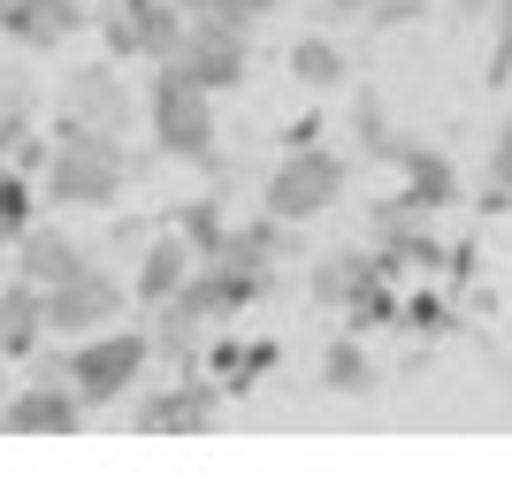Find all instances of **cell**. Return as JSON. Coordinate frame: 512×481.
Masks as SVG:
<instances>
[{"mask_svg": "<svg viewBox=\"0 0 512 481\" xmlns=\"http://www.w3.org/2000/svg\"><path fill=\"white\" fill-rule=\"evenodd\" d=\"M46 207H69V214H100L115 207L130 191V176H138V161H130V146L115 138V130H92L77 123V115H54V138H46Z\"/></svg>", "mask_w": 512, "mask_h": 481, "instance_id": "6da1fadb", "label": "cell"}, {"mask_svg": "<svg viewBox=\"0 0 512 481\" xmlns=\"http://www.w3.org/2000/svg\"><path fill=\"white\" fill-rule=\"evenodd\" d=\"M138 115H146L153 146L169 153V161H199V168L222 161V123H214V92H199V84L184 77L176 62H153V84H146V100H138Z\"/></svg>", "mask_w": 512, "mask_h": 481, "instance_id": "7a4b0ae2", "label": "cell"}, {"mask_svg": "<svg viewBox=\"0 0 512 481\" xmlns=\"http://www.w3.org/2000/svg\"><path fill=\"white\" fill-rule=\"evenodd\" d=\"M153 367V336L146 329H92V336H69V390L85 413H107V405H123Z\"/></svg>", "mask_w": 512, "mask_h": 481, "instance_id": "3957f363", "label": "cell"}, {"mask_svg": "<svg viewBox=\"0 0 512 481\" xmlns=\"http://www.w3.org/2000/svg\"><path fill=\"white\" fill-rule=\"evenodd\" d=\"M344 184H352V168H344V153H329L314 138V146H283V161L268 168V184H260V207L276 214V222H321V214L344 199Z\"/></svg>", "mask_w": 512, "mask_h": 481, "instance_id": "277c9868", "label": "cell"}, {"mask_svg": "<svg viewBox=\"0 0 512 481\" xmlns=\"http://www.w3.org/2000/svg\"><path fill=\"white\" fill-rule=\"evenodd\" d=\"M184 77L199 84V92H237V84L253 77V31L245 23H222V16H184V39H176L169 54Z\"/></svg>", "mask_w": 512, "mask_h": 481, "instance_id": "5b68a950", "label": "cell"}, {"mask_svg": "<svg viewBox=\"0 0 512 481\" xmlns=\"http://www.w3.org/2000/svg\"><path fill=\"white\" fill-rule=\"evenodd\" d=\"M100 39L107 62H169L184 39V8L176 0H100Z\"/></svg>", "mask_w": 512, "mask_h": 481, "instance_id": "8992f818", "label": "cell"}, {"mask_svg": "<svg viewBox=\"0 0 512 481\" xmlns=\"http://www.w3.org/2000/svg\"><path fill=\"white\" fill-rule=\"evenodd\" d=\"M123 306H130V283L85 260L77 275L46 283V336H92L107 321H123Z\"/></svg>", "mask_w": 512, "mask_h": 481, "instance_id": "52a82bcc", "label": "cell"}, {"mask_svg": "<svg viewBox=\"0 0 512 481\" xmlns=\"http://www.w3.org/2000/svg\"><path fill=\"white\" fill-rule=\"evenodd\" d=\"M214 413H222V382L199 375V367H176L169 390H146L130 405V428L138 436H207Z\"/></svg>", "mask_w": 512, "mask_h": 481, "instance_id": "ba28073f", "label": "cell"}, {"mask_svg": "<svg viewBox=\"0 0 512 481\" xmlns=\"http://www.w3.org/2000/svg\"><path fill=\"white\" fill-rule=\"evenodd\" d=\"M54 115H77V123H92V130H115V138H130V123H138V100H130V84L115 77V62H77L62 84H54Z\"/></svg>", "mask_w": 512, "mask_h": 481, "instance_id": "9c48e42d", "label": "cell"}, {"mask_svg": "<svg viewBox=\"0 0 512 481\" xmlns=\"http://www.w3.org/2000/svg\"><path fill=\"white\" fill-rule=\"evenodd\" d=\"M85 428V405L62 382H23V390H0V436H77Z\"/></svg>", "mask_w": 512, "mask_h": 481, "instance_id": "30bf717a", "label": "cell"}, {"mask_svg": "<svg viewBox=\"0 0 512 481\" xmlns=\"http://www.w3.org/2000/svg\"><path fill=\"white\" fill-rule=\"evenodd\" d=\"M383 168H398V176H406L398 191H406L428 222H436L444 207H459V168H451L436 146H421V138H390V146H383Z\"/></svg>", "mask_w": 512, "mask_h": 481, "instance_id": "8fae6325", "label": "cell"}, {"mask_svg": "<svg viewBox=\"0 0 512 481\" xmlns=\"http://www.w3.org/2000/svg\"><path fill=\"white\" fill-rule=\"evenodd\" d=\"M85 23H92L85 0H0V31H8L16 46H31V54H46V46H69Z\"/></svg>", "mask_w": 512, "mask_h": 481, "instance_id": "7c38bea8", "label": "cell"}, {"mask_svg": "<svg viewBox=\"0 0 512 481\" xmlns=\"http://www.w3.org/2000/svg\"><path fill=\"white\" fill-rule=\"evenodd\" d=\"M367 275H390V283H398L406 268H398L390 252H375V245L367 252H329V260H314V275H306V298H314L321 314H344V298L360 291Z\"/></svg>", "mask_w": 512, "mask_h": 481, "instance_id": "4fadbf2b", "label": "cell"}, {"mask_svg": "<svg viewBox=\"0 0 512 481\" xmlns=\"http://www.w3.org/2000/svg\"><path fill=\"white\" fill-rule=\"evenodd\" d=\"M314 382L329 390V398H375V390H383V367H375V352H367L360 329H337L329 344H321Z\"/></svg>", "mask_w": 512, "mask_h": 481, "instance_id": "5bb4252c", "label": "cell"}, {"mask_svg": "<svg viewBox=\"0 0 512 481\" xmlns=\"http://www.w3.org/2000/svg\"><path fill=\"white\" fill-rule=\"evenodd\" d=\"M85 260H92V252L77 245L62 222H31V230L16 237V275H23V283H39V291H46V283H62V275H77Z\"/></svg>", "mask_w": 512, "mask_h": 481, "instance_id": "9a60e30c", "label": "cell"}, {"mask_svg": "<svg viewBox=\"0 0 512 481\" xmlns=\"http://www.w3.org/2000/svg\"><path fill=\"white\" fill-rule=\"evenodd\" d=\"M39 336H46V291L23 283V275H8V283H0V359L23 367Z\"/></svg>", "mask_w": 512, "mask_h": 481, "instance_id": "2e32d148", "label": "cell"}, {"mask_svg": "<svg viewBox=\"0 0 512 481\" xmlns=\"http://www.w3.org/2000/svg\"><path fill=\"white\" fill-rule=\"evenodd\" d=\"M184 275H192V245H184L176 230H161V237H153L146 252H138V275H130V298H138V306L153 314V306H161V298H169L176 283H184Z\"/></svg>", "mask_w": 512, "mask_h": 481, "instance_id": "e0dca14e", "label": "cell"}, {"mask_svg": "<svg viewBox=\"0 0 512 481\" xmlns=\"http://www.w3.org/2000/svg\"><path fill=\"white\" fill-rule=\"evenodd\" d=\"M291 77L321 100V92H344V84H352V62H344V46L329 39V31H306V39L291 46Z\"/></svg>", "mask_w": 512, "mask_h": 481, "instance_id": "ac0fdd59", "label": "cell"}, {"mask_svg": "<svg viewBox=\"0 0 512 481\" xmlns=\"http://www.w3.org/2000/svg\"><path fill=\"white\" fill-rule=\"evenodd\" d=\"M344 329H360V336L398 329V291H390V275H367L360 291L344 298Z\"/></svg>", "mask_w": 512, "mask_h": 481, "instance_id": "d6986e66", "label": "cell"}, {"mask_svg": "<svg viewBox=\"0 0 512 481\" xmlns=\"http://www.w3.org/2000/svg\"><path fill=\"white\" fill-rule=\"evenodd\" d=\"M398 329H413V336H451L459 329V306H451V291H413V298H398Z\"/></svg>", "mask_w": 512, "mask_h": 481, "instance_id": "ffe728a7", "label": "cell"}, {"mask_svg": "<svg viewBox=\"0 0 512 481\" xmlns=\"http://www.w3.org/2000/svg\"><path fill=\"white\" fill-rule=\"evenodd\" d=\"M222 230H230L222 199H192V207H176V237L192 245V260H207V252L222 245Z\"/></svg>", "mask_w": 512, "mask_h": 481, "instance_id": "44dd1931", "label": "cell"}, {"mask_svg": "<svg viewBox=\"0 0 512 481\" xmlns=\"http://www.w3.org/2000/svg\"><path fill=\"white\" fill-rule=\"evenodd\" d=\"M421 222H428V214L421 207H413V199H406V191H390V199H375V207H367V237H375V245H398V237H413V230H421Z\"/></svg>", "mask_w": 512, "mask_h": 481, "instance_id": "7402d4cb", "label": "cell"}, {"mask_svg": "<svg viewBox=\"0 0 512 481\" xmlns=\"http://www.w3.org/2000/svg\"><path fill=\"white\" fill-rule=\"evenodd\" d=\"M31 207H39V199H31V176H16V168L0 161V245H16V237L39 222Z\"/></svg>", "mask_w": 512, "mask_h": 481, "instance_id": "603a6c76", "label": "cell"}, {"mask_svg": "<svg viewBox=\"0 0 512 481\" xmlns=\"http://www.w3.org/2000/svg\"><path fill=\"white\" fill-rule=\"evenodd\" d=\"M276 359H283V344H276V336L245 344V352H237V367H230V382H222V398H253V382H268V375H276Z\"/></svg>", "mask_w": 512, "mask_h": 481, "instance_id": "cb8c5ba5", "label": "cell"}, {"mask_svg": "<svg viewBox=\"0 0 512 481\" xmlns=\"http://www.w3.org/2000/svg\"><path fill=\"white\" fill-rule=\"evenodd\" d=\"M352 130H360L367 161H383V146L398 138V130H390V115H383V100H375V84H360V92H352Z\"/></svg>", "mask_w": 512, "mask_h": 481, "instance_id": "d4e9b609", "label": "cell"}, {"mask_svg": "<svg viewBox=\"0 0 512 481\" xmlns=\"http://www.w3.org/2000/svg\"><path fill=\"white\" fill-rule=\"evenodd\" d=\"M512 77V0H490V62H482V84L505 92Z\"/></svg>", "mask_w": 512, "mask_h": 481, "instance_id": "484cf974", "label": "cell"}, {"mask_svg": "<svg viewBox=\"0 0 512 481\" xmlns=\"http://www.w3.org/2000/svg\"><path fill=\"white\" fill-rule=\"evenodd\" d=\"M39 100H46V84L31 69H0V123H31Z\"/></svg>", "mask_w": 512, "mask_h": 481, "instance_id": "4316f807", "label": "cell"}, {"mask_svg": "<svg viewBox=\"0 0 512 481\" xmlns=\"http://www.w3.org/2000/svg\"><path fill=\"white\" fill-rule=\"evenodd\" d=\"M0 161L16 168V176H39L46 168V138L31 123H0Z\"/></svg>", "mask_w": 512, "mask_h": 481, "instance_id": "83f0119b", "label": "cell"}, {"mask_svg": "<svg viewBox=\"0 0 512 481\" xmlns=\"http://www.w3.org/2000/svg\"><path fill=\"white\" fill-rule=\"evenodd\" d=\"M490 191H505V199H512V115L497 123V146H490Z\"/></svg>", "mask_w": 512, "mask_h": 481, "instance_id": "f1b7e54d", "label": "cell"}, {"mask_svg": "<svg viewBox=\"0 0 512 481\" xmlns=\"http://www.w3.org/2000/svg\"><path fill=\"white\" fill-rule=\"evenodd\" d=\"M276 8H283V0H214V16H222V23H245V31H253L260 16H276Z\"/></svg>", "mask_w": 512, "mask_h": 481, "instance_id": "f546056e", "label": "cell"}, {"mask_svg": "<svg viewBox=\"0 0 512 481\" xmlns=\"http://www.w3.org/2000/svg\"><path fill=\"white\" fill-rule=\"evenodd\" d=\"M421 16V0H375L367 8V31H398V23H413Z\"/></svg>", "mask_w": 512, "mask_h": 481, "instance_id": "4dcf8cb0", "label": "cell"}, {"mask_svg": "<svg viewBox=\"0 0 512 481\" xmlns=\"http://www.w3.org/2000/svg\"><path fill=\"white\" fill-rule=\"evenodd\" d=\"M314 138H321V107H314V115H299V123L283 130V146H314Z\"/></svg>", "mask_w": 512, "mask_h": 481, "instance_id": "1f68e13d", "label": "cell"}, {"mask_svg": "<svg viewBox=\"0 0 512 481\" xmlns=\"http://www.w3.org/2000/svg\"><path fill=\"white\" fill-rule=\"evenodd\" d=\"M321 8H329V16H367L375 0H321Z\"/></svg>", "mask_w": 512, "mask_h": 481, "instance_id": "d6a6232c", "label": "cell"}, {"mask_svg": "<svg viewBox=\"0 0 512 481\" xmlns=\"http://www.w3.org/2000/svg\"><path fill=\"white\" fill-rule=\"evenodd\" d=\"M451 16H467V23H482V16H490V0H451Z\"/></svg>", "mask_w": 512, "mask_h": 481, "instance_id": "836d02e7", "label": "cell"}, {"mask_svg": "<svg viewBox=\"0 0 512 481\" xmlns=\"http://www.w3.org/2000/svg\"><path fill=\"white\" fill-rule=\"evenodd\" d=\"M0 390H8V359H0Z\"/></svg>", "mask_w": 512, "mask_h": 481, "instance_id": "e575fe53", "label": "cell"}]
</instances>
